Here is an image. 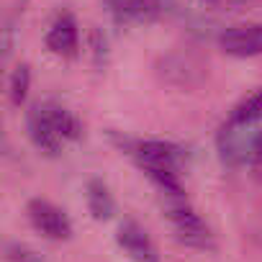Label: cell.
Wrapping results in <instances>:
<instances>
[{
	"label": "cell",
	"mask_w": 262,
	"mask_h": 262,
	"mask_svg": "<svg viewBox=\"0 0 262 262\" xmlns=\"http://www.w3.org/2000/svg\"><path fill=\"white\" fill-rule=\"evenodd\" d=\"M165 216L178 236V242L195 247V249H216V239L213 231L208 229V224L201 219V213L183 198V201H170L165 198Z\"/></svg>",
	"instance_id": "cell-1"
},
{
	"label": "cell",
	"mask_w": 262,
	"mask_h": 262,
	"mask_svg": "<svg viewBox=\"0 0 262 262\" xmlns=\"http://www.w3.org/2000/svg\"><path fill=\"white\" fill-rule=\"evenodd\" d=\"M257 123H234L226 121L219 128L216 137V147L221 155V162L229 167H239V165H249L252 162V152H254V142L259 131L254 128Z\"/></svg>",
	"instance_id": "cell-2"
},
{
	"label": "cell",
	"mask_w": 262,
	"mask_h": 262,
	"mask_svg": "<svg viewBox=\"0 0 262 262\" xmlns=\"http://www.w3.org/2000/svg\"><path fill=\"white\" fill-rule=\"evenodd\" d=\"M113 139L118 142L121 152H126L131 160H134L139 167H147V165H167V167H178L183 165L185 160V149L180 144H172V142H160V139H118L113 134Z\"/></svg>",
	"instance_id": "cell-3"
},
{
	"label": "cell",
	"mask_w": 262,
	"mask_h": 262,
	"mask_svg": "<svg viewBox=\"0 0 262 262\" xmlns=\"http://www.w3.org/2000/svg\"><path fill=\"white\" fill-rule=\"evenodd\" d=\"M26 216L31 221V226L44 234L47 239H54V242H67L72 236V221L70 216L52 201L47 198H31L26 203Z\"/></svg>",
	"instance_id": "cell-4"
},
{
	"label": "cell",
	"mask_w": 262,
	"mask_h": 262,
	"mask_svg": "<svg viewBox=\"0 0 262 262\" xmlns=\"http://www.w3.org/2000/svg\"><path fill=\"white\" fill-rule=\"evenodd\" d=\"M219 47L236 59L262 57V24H234L224 29L219 34Z\"/></svg>",
	"instance_id": "cell-5"
},
{
	"label": "cell",
	"mask_w": 262,
	"mask_h": 262,
	"mask_svg": "<svg viewBox=\"0 0 262 262\" xmlns=\"http://www.w3.org/2000/svg\"><path fill=\"white\" fill-rule=\"evenodd\" d=\"M116 242L123 249V254L134 262H160V252L157 244L152 242V236L147 234L144 226H139L137 221L123 219L116 229Z\"/></svg>",
	"instance_id": "cell-6"
},
{
	"label": "cell",
	"mask_w": 262,
	"mask_h": 262,
	"mask_svg": "<svg viewBox=\"0 0 262 262\" xmlns=\"http://www.w3.org/2000/svg\"><path fill=\"white\" fill-rule=\"evenodd\" d=\"M47 49L54 54V57H62V59H72L77 57L80 52V29H77V21L72 13H59L49 31H47Z\"/></svg>",
	"instance_id": "cell-7"
},
{
	"label": "cell",
	"mask_w": 262,
	"mask_h": 262,
	"mask_svg": "<svg viewBox=\"0 0 262 262\" xmlns=\"http://www.w3.org/2000/svg\"><path fill=\"white\" fill-rule=\"evenodd\" d=\"M26 131H29V139L34 142V147H36L41 155H47V157H57V155H59L62 139H59L57 131L52 128V123H49V118L44 116V111H41L39 103L31 105L29 113H26Z\"/></svg>",
	"instance_id": "cell-8"
},
{
	"label": "cell",
	"mask_w": 262,
	"mask_h": 262,
	"mask_svg": "<svg viewBox=\"0 0 262 262\" xmlns=\"http://www.w3.org/2000/svg\"><path fill=\"white\" fill-rule=\"evenodd\" d=\"M105 6L118 24H149L160 13L162 0H105Z\"/></svg>",
	"instance_id": "cell-9"
},
{
	"label": "cell",
	"mask_w": 262,
	"mask_h": 262,
	"mask_svg": "<svg viewBox=\"0 0 262 262\" xmlns=\"http://www.w3.org/2000/svg\"><path fill=\"white\" fill-rule=\"evenodd\" d=\"M39 105H41L44 116L49 118L52 128L59 134L62 142H77L82 137V123L70 108H64L57 100H47V103H39Z\"/></svg>",
	"instance_id": "cell-10"
},
{
	"label": "cell",
	"mask_w": 262,
	"mask_h": 262,
	"mask_svg": "<svg viewBox=\"0 0 262 262\" xmlns=\"http://www.w3.org/2000/svg\"><path fill=\"white\" fill-rule=\"evenodd\" d=\"M85 201H88V211L95 221L105 224L116 216V198L111 193V188L100 180V178H93L88 180L85 185Z\"/></svg>",
	"instance_id": "cell-11"
},
{
	"label": "cell",
	"mask_w": 262,
	"mask_h": 262,
	"mask_svg": "<svg viewBox=\"0 0 262 262\" xmlns=\"http://www.w3.org/2000/svg\"><path fill=\"white\" fill-rule=\"evenodd\" d=\"M229 121H234V123H259L262 121V88L249 93L247 98H242L234 105Z\"/></svg>",
	"instance_id": "cell-12"
},
{
	"label": "cell",
	"mask_w": 262,
	"mask_h": 262,
	"mask_svg": "<svg viewBox=\"0 0 262 262\" xmlns=\"http://www.w3.org/2000/svg\"><path fill=\"white\" fill-rule=\"evenodd\" d=\"M29 88H31V67L29 64H18L11 75V85H8V93H11V103L13 105H24L26 98H29Z\"/></svg>",
	"instance_id": "cell-13"
},
{
	"label": "cell",
	"mask_w": 262,
	"mask_h": 262,
	"mask_svg": "<svg viewBox=\"0 0 262 262\" xmlns=\"http://www.w3.org/2000/svg\"><path fill=\"white\" fill-rule=\"evenodd\" d=\"M6 259L8 262H47V257L26 242H8L6 244Z\"/></svg>",
	"instance_id": "cell-14"
},
{
	"label": "cell",
	"mask_w": 262,
	"mask_h": 262,
	"mask_svg": "<svg viewBox=\"0 0 262 262\" xmlns=\"http://www.w3.org/2000/svg\"><path fill=\"white\" fill-rule=\"evenodd\" d=\"M90 47H93L95 64H103V62H105V36H103L98 29L90 31Z\"/></svg>",
	"instance_id": "cell-15"
},
{
	"label": "cell",
	"mask_w": 262,
	"mask_h": 262,
	"mask_svg": "<svg viewBox=\"0 0 262 262\" xmlns=\"http://www.w3.org/2000/svg\"><path fill=\"white\" fill-rule=\"evenodd\" d=\"M252 172L262 180V128H259V134H257V142H254V152H252V162H249Z\"/></svg>",
	"instance_id": "cell-16"
}]
</instances>
